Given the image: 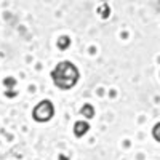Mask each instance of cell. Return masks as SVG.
Wrapping results in <instances>:
<instances>
[{"label":"cell","mask_w":160,"mask_h":160,"mask_svg":"<svg viewBox=\"0 0 160 160\" xmlns=\"http://www.w3.org/2000/svg\"><path fill=\"white\" fill-rule=\"evenodd\" d=\"M80 72L77 66L71 61H61L51 71V80L59 90H71L77 85Z\"/></svg>","instance_id":"cell-1"},{"label":"cell","mask_w":160,"mask_h":160,"mask_svg":"<svg viewBox=\"0 0 160 160\" xmlns=\"http://www.w3.org/2000/svg\"><path fill=\"white\" fill-rule=\"evenodd\" d=\"M53 115H55V106H53V102L50 99L40 101L34 108V111H32V118L35 120V122H38V123L48 122V120L53 118Z\"/></svg>","instance_id":"cell-2"},{"label":"cell","mask_w":160,"mask_h":160,"mask_svg":"<svg viewBox=\"0 0 160 160\" xmlns=\"http://www.w3.org/2000/svg\"><path fill=\"white\" fill-rule=\"evenodd\" d=\"M90 131V123L87 120H77L74 123V135L75 138H83L87 133Z\"/></svg>","instance_id":"cell-3"},{"label":"cell","mask_w":160,"mask_h":160,"mask_svg":"<svg viewBox=\"0 0 160 160\" xmlns=\"http://www.w3.org/2000/svg\"><path fill=\"white\" fill-rule=\"evenodd\" d=\"M56 45H58V48L59 50H68L69 47H71V37H68V35H61L59 38H58V42H56Z\"/></svg>","instance_id":"cell-4"},{"label":"cell","mask_w":160,"mask_h":160,"mask_svg":"<svg viewBox=\"0 0 160 160\" xmlns=\"http://www.w3.org/2000/svg\"><path fill=\"white\" fill-rule=\"evenodd\" d=\"M80 114H82L85 118H93L95 117V108L91 104H85L82 109H80Z\"/></svg>","instance_id":"cell-5"},{"label":"cell","mask_w":160,"mask_h":160,"mask_svg":"<svg viewBox=\"0 0 160 160\" xmlns=\"http://www.w3.org/2000/svg\"><path fill=\"white\" fill-rule=\"evenodd\" d=\"M98 11L101 13V18H108V16L111 15V8H109L108 3H102V5L98 8Z\"/></svg>","instance_id":"cell-6"},{"label":"cell","mask_w":160,"mask_h":160,"mask_svg":"<svg viewBox=\"0 0 160 160\" xmlns=\"http://www.w3.org/2000/svg\"><path fill=\"white\" fill-rule=\"evenodd\" d=\"M158 130H160V122H157L155 123V127H154V138H155V141H160V136H158Z\"/></svg>","instance_id":"cell-7"},{"label":"cell","mask_w":160,"mask_h":160,"mask_svg":"<svg viewBox=\"0 0 160 160\" xmlns=\"http://www.w3.org/2000/svg\"><path fill=\"white\" fill-rule=\"evenodd\" d=\"M13 85H16V80L15 78H13V77L5 78V87H13Z\"/></svg>","instance_id":"cell-8"}]
</instances>
